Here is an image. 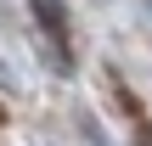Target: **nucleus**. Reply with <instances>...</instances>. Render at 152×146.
Returning <instances> with one entry per match:
<instances>
[{
  "mask_svg": "<svg viewBox=\"0 0 152 146\" xmlns=\"http://www.w3.org/2000/svg\"><path fill=\"white\" fill-rule=\"evenodd\" d=\"M34 17H39L51 34H62V0H34Z\"/></svg>",
  "mask_w": 152,
  "mask_h": 146,
  "instance_id": "nucleus-1",
  "label": "nucleus"
}]
</instances>
